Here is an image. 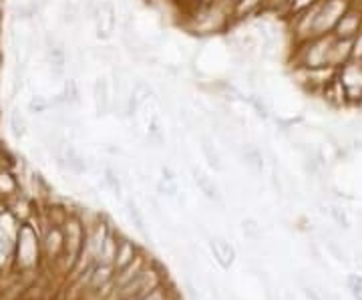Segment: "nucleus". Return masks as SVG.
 Segmentation results:
<instances>
[{
  "mask_svg": "<svg viewBox=\"0 0 362 300\" xmlns=\"http://www.w3.org/2000/svg\"><path fill=\"white\" fill-rule=\"evenodd\" d=\"M334 42V35L314 37L302 45L292 47L290 63L292 69H322L330 67V49Z\"/></svg>",
  "mask_w": 362,
  "mask_h": 300,
  "instance_id": "nucleus-1",
  "label": "nucleus"
},
{
  "mask_svg": "<svg viewBox=\"0 0 362 300\" xmlns=\"http://www.w3.org/2000/svg\"><path fill=\"white\" fill-rule=\"evenodd\" d=\"M350 2L352 0H320L316 11V23H314V37L332 35L334 26L350 6Z\"/></svg>",
  "mask_w": 362,
  "mask_h": 300,
  "instance_id": "nucleus-2",
  "label": "nucleus"
},
{
  "mask_svg": "<svg viewBox=\"0 0 362 300\" xmlns=\"http://www.w3.org/2000/svg\"><path fill=\"white\" fill-rule=\"evenodd\" d=\"M338 81L342 83L346 91L349 107H361L362 105V63L361 61H349L342 65L337 73Z\"/></svg>",
  "mask_w": 362,
  "mask_h": 300,
  "instance_id": "nucleus-3",
  "label": "nucleus"
},
{
  "mask_svg": "<svg viewBox=\"0 0 362 300\" xmlns=\"http://www.w3.org/2000/svg\"><path fill=\"white\" fill-rule=\"evenodd\" d=\"M93 105L97 117H105L113 111V89L107 77H97L93 83Z\"/></svg>",
  "mask_w": 362,
  "mask_h": 300,
  "instance_id": "nucleus-4",
  "label": "nucleus"
},
{
  "mask_svg": "<svg viewBox=\"0 0 362 300\" xmlns=\"http://www.w3.org/2000/svg\"><path fill=\"white\" fill-rule=\"evenodd\" d=\"M207 246H209L211 254H214V258H216V262L220 264L223 270H228V268L232 266L233 258H235V248H233L232 244H230L226 238H221V236H214V238H209Z\"/></svg>",
  "mask_w": 362,
  "mask_h": 300,
  "instance_id": "nucleus-5",
  "label": "nucleus"
},
{
  "mask_svg": "<svg viewBox=\"0 0 362 300\" xmlns=\"http://www.w3.org/2000/svg\"><path fill=\"white\" fill-rule=\"evenodd\" d=\"M139 254H141V248H139L133 240L125 238V236H119V240H117L115 260H113L115 270H121L123 266H127V264L135 260Z\"/></svg>",
  "mask_w": 362,
  "mask_h": 300,
  "instance_id": "nucleus-6",
  "label": "nucleus"
},
{
  "mask_svg": "<svg viewBox=\"0 0 362 300\" xmlns=\"http://www.w3.org/2000/svg\"><path fill=\"white\" fill-rule=\"evenodd\" d=\"M151 262L153 260H147V258H145V254H143L141 250V254H139L135 260L129 262L127 266H123L121 270H115V290H119L121 287H125V284L131 282L137 275H141L143 270H145Z\"/></svg>",
  "mask_w": 362,
  "mask_h": 300,
  "instance_id": "nucleus-7",
  "label": "nucleus"
},
{
  "mask_svg": "<svg viewBox=\"0 0 362 300\" xmlns=\"http://www.w3.org/2000/svg\"><path fill=\"white\" fill-rule=\"evenodd\" d=\"M192 171H194V180H195V185H197V190H199V192H202L209 202H214L216 206H223V197H221L220 188L211 182L207 175H204L199 170H195L194 168Z\"/></svg>",
  "mask_w": 362,
  "mask_h": 300,
  "instance_id": "nucleus-8",
  "label": "nucleus"
},
{
  "mask_svg": "<svg viewBox=\"0 0 362 300\" xmlns=\"http://www.w3.org/2000/svg\"><path fill=\"white\" fill-rule=\"evenodd\" d=\"M238 154H240V157L244 159V163L254 173H262L264 171V154H262V149H259L258 145L242 144L238 147Z\"/></svg>",
  "mask_w": 362,
  "mask_h": 300,
  "instance_id": "nucleus-9",
  "label": "nucleus"
},
{
  "mask_svg": "<svg viewBox=\"0 0 362 300\" xmlns=\"http://www.w3.org/2000/svg\"><path fill=\"white\" fill-rule=\"evenodd\" d=\"M322 97L326 105H330V107H349V101H346V91H344V87H342V83L338 81V77H334L328 85H326V89L322 91Z\"/></svg>",
  "mask_w": 362,
  "mask_h": 300,
  "instance_id": "nucleus-10",
  "label": "nucleus"
},
{
  "mask_svg": "<svg viewBox=\"0 0 362 300\" xmlns=\"http://www.w3.org/2000/svg\"><path fill=\"white\" fill-rule=\"evenodd\" d=\"M199 147H202V154L206 157L207 166L214 171H223L220 151H218V147L214 145V139H211L207 133H202V135H199Z\"/></svg>",
  "mask_w": 362,
  "mask_h": 300,
  "instance_id": "nucleus-11",
  "label": "nucleus"
},
{
  "mask_svg": "<svg viewBox=\"0 0 362 300\" xmlns=\"http://www.w3.org/2000/svg\"><path fill=\"white\" fill-rule=\"evenodd\" d=\"M350 61V40L337 39L332 42V49H330V67L332 69H340L342 65H346Z\"/></svg>",
  "mask_w": 362,
  "mask_h": 300,
  "instance_id": "nucleus-12",
  "label": "nucleus"
},
{
  "mask_svg": "<svg viewBox=\"0 0 362 300\" xmlns=\"http://www.w3.org/2000/svg\"><path fill=\"white\" fill-rule=\"evenodd\" d=\"M119 232L115 228L109 230V234L105 238L103 246L99 250V256H97V264H113L115 260V252H117V240H119Z\"/></svg>",
  "mask_w": 362,
  "mask_h": 300,
  "instance_id": "nucleus-13",
  "label": "nucleus"
},
{
  "mask_svg": "<svg viewBox=\"0 0 362 300\" xmlns=\"http://www.w3.org/2000/svg\"><path fill=\"white\" fill-rule=\"evenodd\" d=\"M65 163H66V170H71L73 173H85L87 171V159L81 156L77 151V147L75 145H71L66 142L65 145Z\"/></svg>",
  "mask_w": 362,
  "mask_h": 300,
  "instance_id": "nucleus-14",
  "label": "nucleus"
},
{
  "mask_svg": "<svg viewBox=\"0 0 362 300\" xmlns=\"http://www.w3.org/2000/svg\"><path fill=\"white\" fill-rule=\"evenodd\" d=\"M127 214H129L131 222L133 226L137 228V232L145 238V240H149L151 242V236L147 232V222H145V216H143V212L139 209V206L133 202V200H127Z\"/></svg>",
  "mask_w": 362,
  "mask_h": 300,
  "instance_id": "nucleus-15",
  "label": "nucleus"
},
{
  "mask_svg": "<svg viewBox=\"0 0 362 300\" xmlns=\"http://www.w3.org/2000/svg\"><path fill=\"white\" fill-rule=\"evenodd\" d=\"M147 142L153 147H163L165 145V131L161 127V121L159 115H153L149 119V125H147Z\"/></svg>",
  "mask_w": 362,
  "mask_h": 300,
  "instance_id": "nucleus-16",
  "label": "nucleus"
},
{
  "mask_svg": "<svg viewBox=\"0 0 362 300\" xmlns=\"http://www.w3.org/2000/svg\"><path fill=\"white\" fill-rule=\"evenodd\" d=\"M103 182L105 185L115 194L117 197H123V178H121V173L115 170V168H111V166H105L103 170Z\"/></svg>",
  "mask_w": 362,
  "mask_h": 300,
  "instance_id": "nucleus-17",
  "label": "nucleus"
},
{
  "mask_svg": "<svg viewBox=\"0 0 362 300\" xmlns=\"http://www.w3.org/2000/svg\"><path fill=\"white\" fill-rule=\"evenodd\" d=\"M61 95L65 97V103L69 107H77L81 103V89H78L77 79H65V85H63V93Z\"/></svg>",
  "mask_w": 362,
  "mask_h": 300,
  "instance_id": "nucleus-18",
  "label": "nucleus"
},
{
  "mask_svg": "<svg viewBox=\"0 0 362 300\" xmlns=\"http://www.w3.org/2000/svg\"><path fill=\"white\" fill-rule=\"evenodd\" d=\"M16 190H18V183L14 180L13 173L8 170H0V196H16Z\"/></svg>",
  "mask_w": 362,
  "mask_h": 300,
  "instance_id": "nucleus-19",
  "label": "nucleus"
},
{
  "mask_svg": "<svg viewBox=\"0 0 362 300\" xmlns=\"http://www.w3.org/2000/svg\"><path fill=\"white\" fill-rule=\"evenodd\" d=\"M8 123H11V131H13V135L16 137V139L25 137L26 119L25 115L21 113V109H13V111H11V119H8Z\"/></svg>",
  "mask_w": 362,
  "mask_h": 300,
  "instance_id": "nucleus-20",
  "label": "nucleus"
},
{
  "mask_svg": "<svg viewBox=\"0 0 362 300\" xmlns=\"http://www.w3.org/2000/svg\"><path fill=\"white\" fill-rule=\"evenodd\" d=\"M26 109H28V113H33V115L49 113V111H51V99H45V97H40V95H35V97L28 101Z\"/></svg>",
  "mask_w": 362,
  "mask_h": 300,
  "instance_id": "nucleus-21",
  "label": "nucleus"
},
{
  "mask_svg": "<svg viewBox=\"0 0 362 300\" xmlns=\"http://www.w3.org/2000/svg\"><path fill=\"white\" fill-rule=\"evenodd\" d=\"M247 103L252 105V109L256 111V115L259 119H268L270 117V107L266 103V99L264 97H259V95H252V97H247Z\"/></svg>",
  "mask_w": 362,
  "mask_h": 300,
  "instance_id": "nucleus-22",
  "label": "nucleus"
},
{
  "mask_svg": "<svg viewBox=\"0 0 362 300\" xmlns=\"http://www.w3.org/2000/svg\"><path fill=\"white\" fill-rule=\"evenodd\" d=\"M242 230H244V236H246L247 240H252V242H258L259 238H262V226L254 218H246L242 222Z\"/></svg>",
  "mask_w": 362,
  "mask_h": 300,
  "instance_id": "nucleus-23",
  "label": "nucleus"
},
{
  "mask_svg": "<svg viewBox=\"0 0 362 300\" xmlns=\"http://www.w3.org/2000/svg\"><path fill=\"white\" fill-rule=\"evenodd\" d=\"M320 0H290V11H288V18H292V16H296V14L304 13V11H308L310 6L314 4H318Z\"/></svg>",
  "mask_w": 362,
  "mask_h": 300,
  "instance_id": "nucleus-24",
  "label": "nucleus"
},
{
  "mask_svg": "<svg viewBox=\"0 0 362 300\" xmlns=\"http://www.w3.org/2000/svg\"><path fill=\"white\" fill-rule=\"evenodd\" d=\"M346 284H349V290H350V294H352V299L362 300V276L350 275L349 280H346Z\"/></svg>",
  "mask_w": 362,
  "mask_h": 300,
  "instance_id": "nucleus-25",
  "label": "nucleus"
},
{
  "mask_svg": "<svg viewBox=\"0 0 362 300\" xmlns=\"http://www.w3.org/2000/svg\"><path fill=\"white\" fill-rule=\"evenodd\" d=\"M350 61H361L362 63V30L350 39Z\"/></svg>",
  "mask_w": 362,
  "mask_h": 300,
  "instance_id": "nucleus-26",
  "label": "nucleus"
},
{
  "mask_svg": "<svg viewBox=\"0 0 362 300\" xmlns=\"http://www.w3.org/2000/svg\"><path fill=\"white\" fill-rule=\"evenodd\" d=\"M330 216H332V220L340 226V228H344V230H349L350 222H349V216H346V212L342 208H338V206H332L330 208Z\"/></svg>",
  "mask_w": 362,
  "mask_h": 300,
  "instance_id": "nucleus-27",
  "label": "nucleus"
},
{
  "mask_svg": "<svg viewBox=\"0 0 362 300\" xmlns=\"http://www.w3.org/2000/svg\"><path fill=\"white\" fill-rule=\"evenodd\" d=\"M169 296H173V292H171V290L165 287V282H163L161 287H157L156 290H151L147 296H143V299L139 300H168Z\"/></svg>",
  "mask_w": 362,
  "mask_h": 300,
  "instance_id": "nucleus-28",
  "label": "nucleus"
},
{
  "mask_svg": "<svg viewBox=\"0 0 362 300\" xmlns=\"http://www.w3.org/2000/svg\"><path fill=\"white\" fill-rule=\"evenodd\" d=\"M270 182H272V185H274V190H276L278 194H284V185H282V182H280V178H278V173H276V170L272 171Z\"/></svg>",
  "mask_w": 362,
  "mask_h": 300,
  "instance_id": "nucleus-29",
  "label": "nucleus"
},
{
  "mask_svg": "<svg viewBox=\"0 0 362 300\" xmlns=\"http://www.w3.org/2000/svg\"><path fill=\"white\" fill-rule=\"evenodd\" d=\"M161 175H163L161 180H165V182H177V180H175V173H173L171 168H168V166L161 168Z\"/></svg>",
  "mask_w": 362,
  "mask_h": 300,
  "instance_id": "nucleus-30",
  "label": "nucleus"
},
{
  "mask_svg": "<svg viewBox=\"0 0 362 300\" xmlns=\"http://www.w3.org/2000/svg\"><path fill=\"white\" fill-rule=\"evenodd\" d=\"M304 296H306L308 300H322V296H320V294H318V292H316V290L310 287L304 288Z\"/></svg>",
  "mask_w": 362,
  "mask_h": 300,
  "instance_id": "nucleus-31",
  "label": "nucleus"
},
{
  "mask_svg": "<svg viewBox=\"0 0 362 300\" xmlns=\"http://www.w3.org/2000/svg\"><path fill=\"white\" fill-rule=\"evenodd\" d=\"M185 287H187V294H189V299L199 300V294H197V290H195V287L192 284V282H187Z\"/></svg>",
  "mask_w": 362,
  "mask_h": 300,
  "instance_id": "nucleus-32",
  "label": "nucleus"
},
{
  "mask_svg": "<svg viewBox=\"0 0 362 300\" xmlns=\"http://www.w3.org/2000/svg\"><path fill=\"white\" fill-rule=\"evenodd\" d=\"M168 300H177V299H175V294H173V296H169Z\"/></svg>",
  "mask_w": 362,
  "mask_h": 300,
  "instance_id": "nucleus-33",
  "label": "nucleus"
},
{
  "mask_svg": "<svg viewBox=\"0 0 362 300\" xmlns=\"http://www.w3.org/2000/svg\"><path fill=\"white\" fill-rule=\"evenodd\" d=\"M233 2H235V0H233Z\"/></svg>",
  "mask_w": 362,
  "mask_h": 300,
  "instance_id": "nucleus-34",
  "label": "nucleus"
}]
</instances>
